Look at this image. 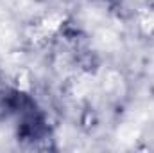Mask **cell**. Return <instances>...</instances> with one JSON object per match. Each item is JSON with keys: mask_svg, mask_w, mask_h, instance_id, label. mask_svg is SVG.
Listing matches in <instances>:
<instances>
[{"mask_svg": "<svg viewBox=\"0 0 154 153\" xmlns=\"http://www.w3.org/2000/svg\"><path fill=\"white\" fill-rule=\"evenodd\" d=\"M31 97L27 94H23L22 90L7 85L2 77H0V121L7 119L11 115H16L23 105L29 101Z\"/></svg>", "mask_w": 154, "mask_h": 153, "instance_id": "7a4b0ae2", "label": "cell"}, {"mask_svg": "<svg viewBox=\"0 0 154 153\" xmlns=\"http://www.w3.org/2000/svg\"><path fill=\"white\" fill-rule=\"evenodd\" d=\"M18 126H16V137L18 142H22L27 148L34 150H47L50 148V126L43 112L36 106L32 99H29L23 108L16 114Z\"/></svg>", "mask_w": 154, "mask_h": 153, "instance_id": "6da1fadb", "label": "cell"}, {"mask_svg": "<svg viewBox=\"0 0 154 153\" xmlns=\"http://www.w3.org/2000/svg\"><path fill=\"white\" fill-rule=\"evenodd\" d=\"M102 2H113V0H102Z\"/></svg>", "mask_w": 154, "mask_h": 153, "instance_id": "3957f363", "label": "cell"}]
</instances>
